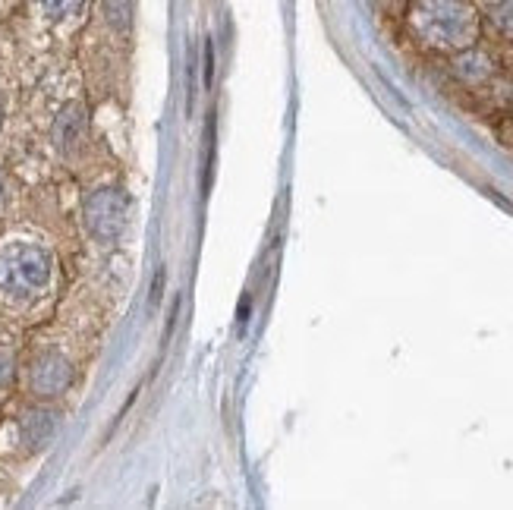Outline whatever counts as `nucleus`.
Listing matches in <instances>:
<instances>
[{
    "label": "nucleus",
    "instance_id": "nucleus-4",
    "mask_svg": "<svg viewBox=\"0 0 513 510\" xmlns=\"http://www.w3.org/2000/svg\"><path fill=\"white\" fill-rule=\"evenodd\" d=\"M73 381V366L67 356H60L54 350L41 353L32 369H29V388L38 394V397H57L70 388Z\"/></svg>",
    "mask_w": 513,
    "mask_h": 510
},
{
    "label": "nucleus",
    "instance_id": "nucleus-8",
    "mask_svg": "<svg viewBox=\"0 0 513 510\" xmlns=\"http://www.w3.org/2000/svg\"><path fill=\"white\" fill-rule=\"evenodd\" d=\"M101 7H104V19L117 29V32H126L130 29V0H101Z\"/></svg>",
    "mask_w": 513,
    "mask_h": 510
},
{
    "label": "nucleus",
    "instance_id": "nucleus-10",
    "mask_svg": "<svg viewBox=\"0 0 513 510\" xmlns=\"http://www.w3.org/2000/svg\"><path fill=\"white\" fill-rule=\"evenodd\" d=\"M211 174H215V114L208 117L205 126V177H202V193L211 189Z\"/></svg>",
    "mask_w": 513,
    "mask_h": 510
},
{
    "label": "nucleus",
    "instance_id": "nucleus-3",
    "mask_svg": "<svg viewBox=\"0 0 513 510\" xmlns=\"http://www.w3.org/2000/svg\"><path fill=\"white\" fill-rule=\"evenodd\" d=\"M85 230L89 237L101 246H114L123 230H126V218H130V199H126L123 189L117 186H104L95 189V193L85 199Z\"/></svg>",
    "mask_w": 513,
    "mask_h": 510
},
{
    "label": "nucleus",
    "instance_id": "nucleus-5",
    "mask_svg": "<svg viewBox=\"0 0 513 510\" xmlns=\"http://www.w3.org/2000/svg\"><path fill=\"white\" fill-rule=\"evenodd\" d=\"M57 432V413L54 410H29L23 419H19V435H23V444L29 451H41L45 444L54 438Z\"/></svg>",
    "mask_w": 513,
    "mask_h": 510
},
{
    "label": "nucleus",
    "instance_id": "nucleus-14",
    "mask_svg": "<svg viewBox=\"0 0 513 510\" xmlns=\"http://www.w3.org/2000/svg\"><path fill=\"white\" fill-rule=\"evenodd\" d=\"M4 199H7V189H4V177H0V208H4Z\"/></svg>",
    "mask_w": 513,
    "mask_h": 510
},
{
    "label": "nucleus",
    "instance_id": "nucleus-9",
    "mask_svg": "<svg viewBox=\"0 0 513 510\" xmlns=\"http://www.w3.org/2000/svg\"><path fill=\"white\" fill-rule=\"evenodd\" d=\"M485 13L501 32L513 35V0H485Z\"/></svg>",
    "mask_w": 513,
    "mask_h": 510
},
{
    "label": "nucleus",
    "instance_id": "nucleus-12",
    "mask_svg": "<svg viewBox=\"0 0 513 510\" xmlns=\"http://www.w3.org/2000/svg\"><path fill=\"white\" fill-rule=\"evenodd\" d=\"M164 278H167V271L164 268H158V274H155V284H152V306H158L161 303V296H164Z\"/></svg>",
    "mask_w": 513,
    "mask_h": 510
},
{
    "label": "nucleus",
    "instance_id": "nucleus-13",
    "mask_svg": "<svg viewBox=\"0 0 513 510\" xmlns=\"http://www.w3.org/2000/svg\"><path fill=\"white\" fill-rule=\"evenodd\" d=\"M10 378H13V359L7 353H0V388H4Z\"/></svg>",
    "mask_w": 513,
    "mask_h": 510
},
{
    "label": "nucleus",
    "instance_id": "nucleus-7",
    "mask_svg": "<svg viewBox=\"0 0 513 510\" xmlns=\"http://www.w3.org/2000/svg\"><path fill=\"white\" fill-rule=\"evenodd\" d=\"M82 4H85V0H38L41 13H45L51 23H63V19L76 16Z\"/></svg>",
    "mask_w": 513,
    "mask_h": 510
},
{
    "label": "nucleus",
    "instance_id": "nucleus-2",
    "mask_svg": "<svg viewBox=\"0 0 513 510\" xmlns=\"http://www.w3.org/2000/svg\"><path fill=\"white\" fill-rule=\"evenodd\" d=\"M413 29L435 48L457 51L476 41L479 16L466 0H416Z\"/></svg>",
    "mask_w": 513,
    "mask_h": 510
},
{
    "label": "nucleus",
    "instance_id": "nucleus-11",
    "mask_svg": "<svg viewBox=\"0 0 513 510\" xmlns=\"http://www.w3.org/2000/svg\"><path fill=\"white\" fill-rule=\"evenodd\" d=\"M215 82V41H205V89Z\"/></svg>",
    "mask_w": 513,
    "mask_h": 510
},
{
    "label": "nucleus",
    "instance_id": "nucleus-6",
    "mask_svg": "<svg viewBox=\"0 0 513 510\" xmlns=\"http://www.w3.org/2000/svg\"><path fill=\"white\" fill-rule=\"evenodd\" d=\"M85 136V111L70 104L67 111H60L57 123H54V142L60 152H73V148L82 142Z\"/></svg>",
    "mask_w": 513,
    "mask_h": 510
},
{
    "label": "nucleus",
    "instance_id": "nucleus-1",
    "mask_svg": "<svg viewBox=\"0 0 513 510\" xmlns=\"http://www.w3.org/2000/svg\"><path fill=\"white\" fill-rule=\"evenodd\" d=\"M54 259L35 243H7L0 249V300L10 306L35 303L51 287Z\"/></svg>",
    "mask_w": 513,
    "mask_h": 510
}]
</instances>
